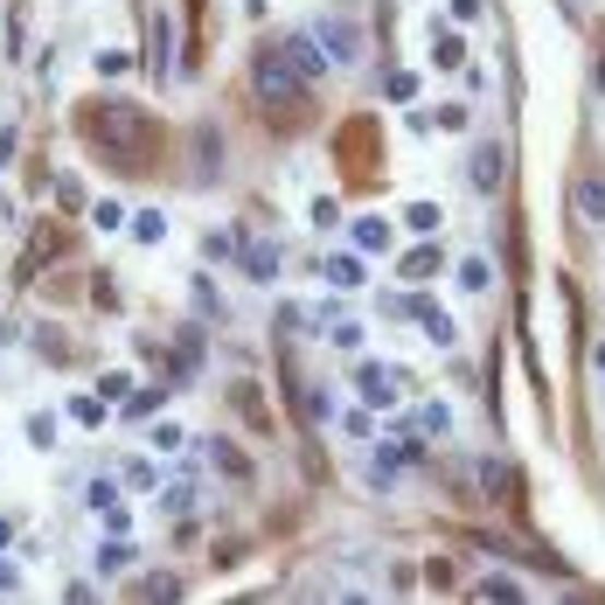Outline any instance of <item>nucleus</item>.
<instances>
[{
  "instance_id": "nucleus-1",
  "label": "nucleus",
  "mask_w": 605,
  "mask_h": 605,
  "mask_svg": "<svg viewBox=\"0 0 605 605\" xmlns=\"http://www.w3.org/2000/svg\"><path fill=\"white\" fill-rule=\"evenodd\" d=\"M78 132H84L91 154L126 167V175H140V167L161 161V119L140 111V105H126V98H84L78 105Z\"/></svg>"
},
{
  "instance_id": "nucleus-2",
  "label": "nucleus",
  "mask_w": 605,
  "mask_h": 605,
  "mask_svg": "<svg viewBox=\"0 0 605 605\" xmlns=\"http://www.w3.org/2000/svg\"><path fill=\"white\" fill-rule=\"evenodd\" d=\"M251 84H258V105L272 111V132H299V126L313 119V98H307V84L293 78V63L278 56V43H264V49H258Z\"/></svg>"
},
{
  "instance_id": "nucleus-3",
  "label": "nucleus",
  "mask_w": 605,
  "mask_h": 605,
  "mask_svg": "<svg viewBox=\"0 0 605 605\" xmlns=\"http://www.w3.org/2000/svg\"><path fill=\"white\" fill-rule=\"evenodd\" d=\"M376 146H383L376 140V119H342L334 126V161H342L355 181H376Z\"/></svg>"
},
{
  "instance_id": "nucleus-4",
  "label": "nucleus",
  "mask_w": 605,
  "mask_h": 605,
  "mask_svg": "<svg viewBox=\"0 0 605 605\" xmlns=\"http://www.w3.org/2000/svg\"><path fill=\"white\" fill-rule=\"evenodd\" d=\"M313 43L328 49V63L342 70V63H355V56H363V28H355V14H320V28H313Z\"/></svg>"
},
{
  "instance_id": "nucleus-5",
  "label": "nucleus",
  "mask_w": 605,
  "mask_h": 605,
  "mask_svg": "<svg viewBox=\"0 0 605 605\" xmlns=\"http://www.w3.org/2000/svg\"><path fill=\"white\" fill-rule=\"evenodd\" d=\"M278 56H286V63H293V78H299V84H320V78H328V70H334V63H328V49H320L307 28L278 35Z\"/></svg>"
},
{
  "instance_id": "nucleus-6",
  "label": "nucleus",
  "mask_w": 605,
  "mask_h": 605,
  "mask_svg": "<svg viewBox=\"0 0 605 605\" xmlns=\"http://www.w3.org/2000/svg\"><path fill=\"white\" fill-rule=\"evenodd\" d=\"M63 244H70V237H63V230H56V223H35V237H28V251H22V264H14V278H22V286H28V278H35V272H43V264H49V258H63Z\"/></svg>"
},
{
  "instance_id": "nucleus-7",
  "label": "nucleus",
  "mask_w": 605,
  "mask_h": 605,
  "mask_svg": "<svg viewBox=\"0 0 605 605\" xmlns=\"http://www.w3.org/2000/svg\"><path fill=\"white\" fill-rule=\"evenodd\" d=\"M355 390H363V404H369V411H390V404H396V390H404V376L383 369V363H363V369H355Z\"/></svg>"
},
{
  "instance_id": "nucleus-8",
  "label": "nucleus",
  "mask_w": 605,
  "mask_h": 605,
  "mask_svg": "<svg viewBox=\"0 0 605 605\" xmlns=\"http://www.w3.org/2000/svg\"><path fill=\"white\" fill-rule=\"evenodd\" d=\"M466 175H474V188H481V195H495V188H501V175H508L501 140H481V146H474V167H466Z\"/></svg>"
},
{
  "instance_id": "nucleus-9",
  "label": "nucleus",
  "mask_w": 605,
  "mask_h": 605,
  "mask_svg": "<svg viewBox=\"0 0 605 605\" xmlns=\"http://www.w3.org/2000/svg\"><path fill=\"white\" fill-rule=\"evenodd\" d=\"M146 43H154V63L146 70L167 84V63H175V28H167V14H146Z\"/></svg>"
},
{
  "instance_id": "nucleus-10",
  "label": "nucleus",
  "mask_w": 605,
  "mask_h": 605,
  "mask_svg": "<svg viewBox=\"0 0 605 605\" xmlns=\"http://www.w3.org/2000/svg\"><path fill=\"white\" fill-rule=\"evenodd\" d=\"M91 508H98V522L111 529V536H126V501H119V487H111V481H98V487H91Z\"/></svg>"
},
{
  "instance_id": "nucleus-11",
  "label": "nucleus",
  "mask_w": 605,
  "mask_h": 605,
  "mask_svg": "<svg viewBox=\"0 0 605 605\" xmlns=\"http://www.w3.org/2000/svg\"><path fill=\"white\" fill-rule=\"evenodd\" d=\"M216 154H223L216 126H195V181H216Z\"/></svg>"
},
{
  "instance_id": "nucleus-12",
  "label": "nucleus",
  "mask_w": 605,
  "mask_h": 605,
  "mask_svg": "<svg viewBox=\"0 0 605 605\" xmlns=\"http://www.w3.org/2000/svg\"><path fill=\"white\" fill-rule=\"evenodd\" d=\"M439 264H446L439 244H418V251H404V264H396V272H404V278H431Z\"/></svg>"
},
{
  "instance_id": "nucleus-13",
  "label": "nucleus",
  "mask_w": 605,
  "mask_h": 605,
  "mask_svg": "<svg viewBox=\"0 0 605 605\" xmlns=\"http://www.w3.org/2000/svg\"><path fill=\"white\" fill-rule=\"evenodd\" d=\"M411 313L425 320V334H431V342H439V348H452V342H460V328H452V320H446L439 307H431V299H418V307H411Z\"/></svg>"
},
{
  "instance_id": "nucleus-14",
  "label": "nucleus",
  "mask_w": 605,
  "mask_h": 605,
  "mask_svg": "<svg viewBox=\"0 0 605 605\" xmlns=\"http://www.w3.org/2000/svg\"><path fill=\"white\" fill-rule=\"evenodd\" d=\"M474 598H487V605H515V598H522V584L508 578V571H495V578H481V584H474Z\"/></svg>"
},
{
  "instance_id": "nucleus-15",
  "label": "nucleus",
  "mask_w": 605,
  "mask_h": 605,
  "mask_svg": "<svg viewBox=\"0 0 605 605\" xmlns=\"http://www.w3.org/2000/svg\"><path fill=\"white\" fill-rule=\"evenodd\" d=\"M431 63H439V70H460V63H466V43H460L452 28H439V35H431Z\"/></svg>"
},
{
  "instance_id": "nucleus-16",
  "label": "nucleus",
  "mask_w": 605,
  "mask_h": 605,
  "mask_svg": "<svg viewBox=\"0 0 605 605\" xmlns=\"http://www.w3.org/2000/svg\"><path fill=\"white\" fill-rule=\"evenodd\" d=\"M578 210L592 216V223H605V181L598 175H578Z\"/></svg>"
},
{
  "instance_id": "nucleus-17",
  "label": "nucleus",
  "mask_w": 605,
  "mask_h": 605,
  "mask_svg": "<svg viewBox=\"0 0 605 605\" xmlns=\"http://www.w3.org/2000/svg\"><path fill=\"white\" fill-rule=\"evenodd\" d=\"M244 264H251L258 278H278V264H286V258H278V244H244Z\"/></svg>"
},
{
  "instance_id": "nucleus-18",
  "label": "nucleus",
  "mask_w": 605,
  "mask_h": 605,
  "mask_svg": "<svg viewBox=\"0 0 605 605\" xmlns=\"http://www.w3.org/2000/svg\"><path fill=\"white\" fill-rule=\"evenodd\" d=\"M383 244H390V223H383V216H363V223H355V251H383Z\"/></svg>"
},
{
  "instance_id": "nucleus-19",
  "label": "nucleus",
  "mask_w": 605,
  "mask_h": 605,
  "mask_svg": "<svg viewBox=\"0 0 605 605\" xmlns=\"http://www.w3.org/2000/svg\"><path fill=\"white\" fill-rule=\"evenodd\" d=\"M328 278H334V286H342V293H355V286H363V258H328Z\"/></svg>"
},
{
  "instance_id": "nucleus-20",
  "label": "nucleus",
  "mask_w": 605,
  "mask_h": 605,
  "mask_svg": "<svg viewBox=\"0 0 605 605\" xmlns=\"http://www.w3.org/2000/svg\"><path fill=\"white\" fill-rule=\"evenodd\" d=\"M161 383H146V390H126V411H132V418H154V411H161Z\"/></svg>"
},
{
  "instance_id": "nucleus-21",
  "label": "nucleus",
  "mask_w": 605,
  "mask_h": 605,
  "mask_svg": "<svg viewBox=\"0 0 605 605\" xmlns=\"http://www.w3.org/2000/svg\"><path fill=\"white\" fill-rule=\"evenodd\" d=\"M132 237H140V244H161V237H167V216H154V210L132 216Z\"/></svg>"
},
{
  "instance_id": "nucleus-22",
  "label": "nucleus",
  "mask_w": 605,
  "mask_h": 605,
  "mask_svg": "<svg viewBox=\"0 0 605 605\" xmlns=\"http://www.w3.org/2000/svg\"><path fill=\"white\" fill-rule=\"evenodd\" d=\"M237 411H244L251 425H272V418H264V404H258V390H251V383H237Z\"/></svg>"
},
{
  "instance_id": "nucleus-23",
  "label": "nucleus",
  "mask_w": 605,
  "mask_h": 605,
  "mask_svg": "<svg viewBox=\"0 0 605 605\" xmlns=\"http://www.w3.org/2000/svg\"><path fill=\"white\" fill-rule=\"evenodd\" d=\"M126 564H132L126 543H105V550H98V571H105V578H111V571H126Z\"/></svg>"
},
{
  "instance_id": "nucleus-24",
  "label": "nucleus",
  "mask_w": 605,
  "mask_h": 605,
  "mask_svg": "<svg viewBox=\"0 0 605 605\" xmlns=\"http://www.w3.org/2000/svg\"><path fill=\"white\" fill-rule=\"evenodd\" d=\"M452 578H460V571H452V557H431L425 564V584H439V592H452Z\"/></svg>"
},
{
  "instance_id": "nucleus-25",
  "label": "nucleus",
  "mask_w": 605,
  "mask_h": 605,
  "mask_svg": "<svg viewBox=\"0 0 605 605\" xmlns=\"http://www.w3.org/2000/svg\"><path fill=\"white\" fill-rule=\"evenodd\" d=\"M404 223H411V230H439V210H431V202H411Z\"/></svg>"
},
{
  "instance_id": "nucleus-26",
  "label": "nucleus",
  "mask_w": 605,
  "mask_h": 605,
  "mask_svg": "<svg viewBox=\"0 0 605 605\" xmlns=\"http://www.w3.org/2000/svg\"><path fill=\"white\" fill-rule=\"evenodd\" d=\"M460 286H466V293H487V264H481V258L460 264Z\"/></svg>"
},
{
  "instance_id": "nucleus-27",
  "label": "nucleus",
  "mask_w": 605,
  "mask_h": 605,
  "mask_svg": "<svg viewBox=\"0 0 605 605\" xmlns=\"http://www.w3.org/2000/svg\"><path fill=\"white\" fill-rule=\"evenodd\" d=\"M383 91H390V98H411V91H418V78H411V70H390Z\"/></svg>"
},
{
  "instance_id": "nucleus-28",
  "label": "nucleus",
  "mask_w": 605,
  "mask_h": 605,
  "mask_svg": "<svg viewBox=\"0 0 605 605\" xmlns=\"http://www.w3.org/2000/svg\"><path fill=\"white\" fill-rule=\"evenodd\" d=\"M91 223H98V230H119L126 210H119V202H98V210H91Z\"/></svg>"
},
{
  "instance_id": "nucleus-29",
  "label": "nucleus",
  "mask_w": 605,
  "mask_h": 605,
  "mask_svg": "<svg viewBox=\"0 0 605 605\" xmlns=\"http://www.w3.org/2000/svg\"><path fill=\"white\" fill-rule=\"evenodd\" d=\"M70 411H78V425H98V418H105V404H98V396H78Z\"/></svg>"
},
{
  "instance_id": "nucleus-30",
  "label": "nucleus",
  "mask_w": 605,
  "mask_h": 605,
  "mask_svg": "<svg viewBox=\"0 0 605 605\" xmlns=\"http://www.w3.org/2000/svg\"><path fill=\"white\" fill-rule=\"evenodd\" d=\"M126 63H132V56H126V49H98V70H105V78H119V70H126Z\"/></svg>"
},
{
  "instance_id": "nucleus-31",
  "label": "nucleus",
  "mask_w": 605,
  "mask_h": 605,
  "mask_svg": "<svg viewBox=\"0 0 605 605\" xmlns=\"http://www.w3.org/2000/svg\"><path fill=\"white\" fill-rule=\"evenodd\" d=\"M167 508H175V515H188V501H195V495H188V481H175V487H167V495H161Z\"/></svg>"
},
{
  "instance_id": "nucleus-32",
  "label": "nucleus",
  "mask_w": 605,
  "mask_h": 605,
  "mask_svg": "<svg viewBox=\"0 0 605 605\" xmlns=\"http://www.w3.org/2000/svg\"><path fill=\"white\" fill-rule=\"evenodd\" d=\"M481 14V0H452V22H474Z\"/></svg>"
},
{
  "instance_id": "nucleus-33",
  "label": "nucleus",
  "mask_w": 605,
  "mask_h": 605,
  "mask_svg": "<svg viewBox=\"0 0 605 605\" xmlns=\"http://www.w3.org/2000/svg\"><path fill=\"white\" fill-rule=\"evenodd\" d=\"M8 154H14V126H0V167H8Z\"/></svg>"
},
{
  "instance_id": "nucleus-34",
  "label": "nucleus",
  "mask_w": 605,
  "mask_h": 605,
  "mask_svg": "<svg viewBox=\"0 0 605 605\" xmlns=\"http://www.w3.org/2000/svg\"><path fill=\"white\" fill-rule=\"evenodd\" d=\"M14 584H22V578H14V564H0V592H14Z\"/></svg>"
},
{
  "instance_id": "nucleus-35",
  "label": "nucleus",
  "mask_w": 605,
  "mask_h": 605,
  "mask_svg": "<svg viewBox=\"0 0 605 605\" xmlns=\"http://www.w3.org/2000/svg\"><path fill=\"white\" fill-rule=\"evenodd\" d=\"M592 363H598V376H605V348H598V355H592Z\"/></svg>"
}]
</instances>
